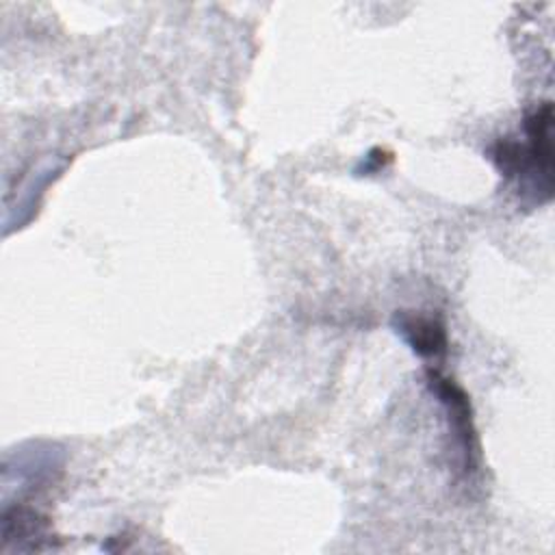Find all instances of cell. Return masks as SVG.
<instances>
[{
    "instance_id": "3",
    "label": "cell",
    "mask_w": 555,
    "mask_h": 555,
    "mask_svg": "<svg viewBox=\"0 0 555 555\" xmlns=\"http://www.w3.org/2000/svg\"><path fill=\"white\" fill-rule=\"evenodd\" d=\"M392 325L412 347V351L423 358H438L447 349L444 323L436 317L401 310L395 314Z\"/></svg>"
},
{
    "instance_id": "1",
    "label": "cell",
    "mask_w": 555,
    "mask_h": 555,
    "mask_svg": "<svg viewBox=\"0 0 555 555\" xmlns=\"http://www.w3.org/2000/svg\"><path fill=\"white\" fill-rule=\"evenodd\" d=\"M553 106L542 102L522 121L525 139L505 137L490 150V158L501 176L516 180L520 191H529L538 204L553 195Z\"/></svg>"
},
{
    "instance_id": "2",
    "label": "cell",
    "mask_w": 555,
    "mask_h": 555,
    "mask_svg": "<svg viewBox=\"0 0 555 555\" xmlns=\"http://www.w3.org/2000/svg\"><path fill=\"white\" fill-rule=\"evenodd\" d=\"M427 377H429L431 390L440 397V401L444 403V408L449 412V423L455 431V438L462 447L466 466L470 470L473 457L477 453V438H475V427H473V418H470V403H468L464 390L460 386H455L449 377H442L436 371H429Z\"/></svg>"
},
{
    "instance_id": "4",
    "label": "cell",
    "mask_w": 555,
    "mask_h": 555,
    "mask_svg": "<svg viewBox=\"0 0 555 555\" xmlns=\"http://www.w3.org/2000/svg\"><path fill=\"white\" fill-rule=\"evenodd\" d=\"M48 518L39 512L17 505L2 516V546H15L17 551H39L43 546Z\"/></svg>"
}]
</instances>
